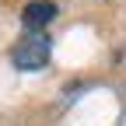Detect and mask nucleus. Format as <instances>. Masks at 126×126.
I'll use <instances>...</instances> for the list:
<instances>
[{"mask_svg":"<svg viewBox=\"0 0 126 126\" xmlns=\"http://www.w3.org/2000/svg\"><path fill=\"white\" fill-rule=\"evenodd\" d=\"M49 53H53V42L46 35H39V32H32V35H25L14 46L11 60H14L18 70H42L46 63H49Z\"/></svg>","mask_w":126,"mask_h":126,"instance_id":"1","label":"nucleus"},{"mask_svg":"<svg viewBox=\"0 0 126 126\" xmlns=\"http://www.w3.org/2000/svg\"><path fill=\"white\" fill-rule=\"evenodd\" d=\"M53 18H56V4H53V0H32V4H25V11H21V21L32 32L46 28Z\"/></svg>","mask_w":126,"mask_h":126,"instance_id":"2","label":"nucleus"}]
</instances>
